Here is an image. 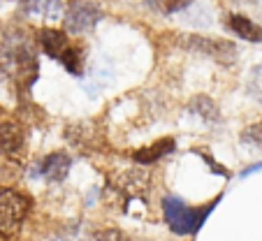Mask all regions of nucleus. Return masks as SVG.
I'll use <instances>...</instances> for the list:
<instances>
[{
  "label": "nucleus",
  "instance_id": "6",
  "mask_svg": "<svg viewBox=\"0 0 262 241\" xmlns=\"http://www.w3.org/2000/svg\"><path fill=\"white\" fill-rule=\"evenodd\" d=\"M186 47L193 51L209 56L213 60H225V63H232L234 56H237V47L232 42H225V39H211V37H186Z\"/></svg>",
  "mask_w": 262,
  "mask_h": 241
},
{
  "label": "nucleus",
  "instance_id": "9",
  "mask_svg": "<svg viewBox=\"0 0 262 241\" xmlns=\"http://www.w3.org/2000/svg\"><path fill=\"white\" fill-rule=\"evenodd\" d=\"M63 10V0H26L24 12L30 16H45V19H58Z\"/></svg>",
  "mask_w": 262,
  "mask_h": 241
},
{
  "label": "nucleus",
  "instance_id": "4",
  "mask_svg": "<svg viewBox=\"0 0 262 241\" xmlns=\"http://www.w3.org/2000/svg\"><path fill=\"white\" fill-rule=\"evenodd\" d=\"M40 45H42V49H45V54L49 56V58L63 63L72 74L81 72L79 51L70 45V39H68L65 33H60V30H51V28L42 30L40 33Z\"/></svg>",
  "mask_w": 262,
  "mask_h": 241
},
{
  "label": "nucleus",
  "instance_id": "2",
  "mask_svg": "<svg viewBox=\"0 0 262 241\" xmlns=\"http://www.w3.org/2000/svg\"><path fill=\"white\" fill-rule=\"evenodd\" d=\"M163 211L172 232H177V234H193V232H198L204 225L207 216L211 213V207L193 209L186 202H181L179 197H167L163 204Z\"/></svg>",
  "mask_w": 262,
  "mask_h": 241
},
{
  "label": "nucleus",
  "instance_id": "13",
  "mask_svg": "<svg viewBox=\"0 0 262 241\" xmlns=\"http://www.w3.org/2000/svg\"><path fill=\"white\" fill-rule=\"evenodd\" d=\"M137 3H144V5L154 7V10H160V12H165V14H172V12L186 10L193 0H137Z\"/></svg>",
  "mask_w": 262,
  "mask_h": 241
},
{
  "label": "nucleus",
  "instance_id": "7",
  "mask_svg": "<svg viewBox=\"0 0 262 241\" xmlns=\"http://www.w3.org/2000/svg\"><path fill=\"white\" fill-rule=\"evenodd\" d=\"M70 165H72V160H70L68 153H51V156H47L45 160H42L40 174L49 183H58V181H63V179L68 177Z\"/></svg>",
  "mask_w": 262,
  "mask_h": 241
},
{
  "label": "nucleus",
  "instance_id": "1",
  "mask_svg": "<svg viewBox=\"0 0 262 241\" xmlns=\"http://www.w3.org/2000/svg\"><path fill=\"white\" fill-rule=\"evenodd\" d=\"M0 63L5 68V72L14 77L16 81L30 84L37 74V58H35L33 45L24 35H14V37L5 39L3 51H0Z\"/></svg>",
  "mask_w": 262,
  "mask_h": 241
},
{
  "label": "nucleus",
  "instance_id": "12",
  "mask_svg": "<svg viewBox=\"0 0 262 241\" xmlns=\"http://www.w3.org/2000/svg\"><path fill=\"white\" fill-rule=\"evenodd\" d=\"M172 148H174V142L172 139H160L158 144H154V146H148V148H142V151L137 153V160L139 163H156L158 158H163L165 153H172Z\"/></svg>",
  "mask_w": 262,
  "mask_h": 241
},
{
  "label": "nucleus",
  "instance_id": "5",
  "mask_svg": "<svg viewBox=\"0 0 262 241\" xmlns=\"http://www.w3.org/2000/svg\"><path fill=\"white\" fill-rule=\"evenodd\" d=\"M100 19H102V12H100L98 5L89 3V0H79V3H74L68 10L65 26H68L70 33L81 35V33H86V30L95 28V24H98Z\"/></svg>",
  "mask_w": 262,
  "mask_h": 241
},
{
  "label": "nucleus",
  "instance_id": "3",
  "mask_svg": "<svg viewBox=\"0 0 262 241\" xmlns=\"http://www.w3.org/2000/svg\"><path fill=\"white\" fill-rule=\"evenodd\" d=\"M28 209H30V202L26 195L10 190V188L0 190V234L5 236L16 234L21 223L28 216Z\"/></svg>",
  "mask_w": 262,
  "mask_h": 241
},
{
  "label": "nucleus",
  "instance_id": "10",
  "mask_svg": "<svg viewBox=\"0 0 262 241\" xmlns=\"http://www.w3.org/2000/svg\"><path fill=\"white\" fill-rule=\"evenodd\" d=\"M21 146V128L14 123L0 125V153H14Z\"/></svg>",
  "mask_w": 262,
  "mask_h": 241
},
{
  "label": "nucleus",
  "instance_id": "14",
  "mask_svg": "<svg viewBox=\"0 0 262 241\" xmlns=\"http://www.w3.org/2000/svg\"><path fill=\"white\" fill-rule=\"evenodd\" d=\"M242 142L248 144V146H253V148H260V151H262V121L244 130V133H242Z\"/></svg>",
  "mask_w": 262,
  "mask_h": 241
},
{
  "label": "nucleus",
  "instance_id": "11",
  "mask_svg": "<svg viewBox=\"0 0 262 241\" xmlns=\"http://www.w3.org/2000/svg\"><path fill=\"white\" fill-rule=\"evenodd\" d=\"M190 112L198 114V116L204 118V121H209V123L218 121V107L211 98H207V95H198V98L190 102Z\"/></svg>",
  "mask_w": 262,
  "mask_h": 241
},
{
  "label": "nucleus",
  "instance_id": "15",
  "mask_svg": "<svg viewBox=\"0 0 262 241\" xmlns=\"http://www.w3.org/2000/svg\"><path fill=\"white\" fill-rule=\"evenodd\" d=\"M248 93H251L253 98L262 100V65H257L253 77H251V81H248Z\"/></svg>",
  "mask_w": 262,
  "mask_h": 241
},
{
  "label": "nucleus",
  "instance_id": "8",
  "mask_svg": "<svg viewBox=\"0 0 262 241\" xmlns=\"http://www.w3.org/2000/svg\"><path fill=\"white\" fill-rule=\"evenodd\" d=\"M228 26L232 28L234 35H239V37L246 39V42H262V28L255 24V21L248 19V16L230 14L228 16Z\"/></svg>",
  "mask_w": 262,
  "mask_h": 241
}]
</instances>
